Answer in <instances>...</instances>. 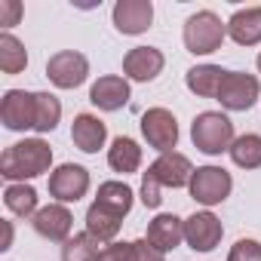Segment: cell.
Wrapping results in <instances>:
<instances>
[{"mask_svg":"<svg viewBox=\"0 0 261 261\" xmlns=\"http://www.w3.org/2000/svg\"><path fill=\"white\" fill-rule=\"evenodd\" d=\"M53 166V148L43 139H25L16 142L4 151L0 157V175L10 178V181H28L37 178L43 172H49Z\"/></svg>","mask_w":261,"mask_h":261,"instance_id":"obj_1","label":"cell"},{"mask_svg":"<svg viewBox=\"0 0 261 261\" xmlns=\"http://www.w3.org/2000/svg\"><path fill=\"white\" fill-rule=\"evenodd\" d=\"M191 142L197 151L209 154V157H218L224 151H230L233 145V123L227 114L221 111H203L194 117L191 123Z\"/></svg>","mask_w":261,"mask_h":261,"instance_id":"obj_2","label":"cell"},{"mask_svg":"<svg viewBox=\"0 0 261 261\" xmlns=\"http://www.w3.org/2000/svg\"><path fill=\"white\" fill-rule=\"evenodd\" d=\"M185 49L194 56H209L215 49H221L224 37H227V25L212 13V10H200L185 22Z\"/></svg>","mask_w":261,"mask_h":261,"instance_id":"obj_3","label":"cell"},{"mask_svg":"<svg viewBox=\"0 0 261 261\" xmlns=\"http://www.w3.org/2000/svg\"><path fill=\"white\" fill-rule=\"evenodd\" d=\"M191 197L203 206H218L230 197L233 191V178L227 169L221 166H197L194 175H191V185H188Z\"/></svg>","mask_w":261,"mask_h":261,"instance_id":"obj_4","label":"cell"},{"mask_svg":"<svg viewBox=\"0 0 261 261\" xmlns=\"http://www.w3.org/2000/svg\"><path fill=\"white\" fill-rule=\"evenodd\" d=\"M142 136H145V142H148L154 151H160V154L175 151V145H178V120H175V114L166 111V108H151V111H145V114H142Z\"/></svg>","mask_w":261,"mask_h":261,"instance_id":"obj_5","label":"cell"},{"mask_svg":"<svg viewBox=\"0 0 261 261\" xmlns=\"http://www.w3.org/2000/svg\"><path fill=\"white\" fill-rule=\"evenodd\" d=\"M258 95H261V83L255 74L246 71H227L218 89V101L224 111H249L258 101Z\"/></svg>","mask_w":261,"mask_h":261,"instance_id":"obj_6","label":"cell"},{"mask_svg":"<svg viewBox=\"0 0 261 261\" xmlns=\"http://www.w3.org/2000/svg\"><path fill=\"white\" fill-rule=\"evenodd\" d=\"M46 77L53 80V86L59 89H77L80 83H86L89 77V62L83 53L77 49H62L56 56H49L46 62Z\"/></svg>","mask_w":261,"mask_h":261,"instance_id":"obj_7","label":"cell"},{"mask_svg":"<svg viewBox=\"0 0 261 261\" xmlns=\"http://www.w3.org/2000/svg\"><path fill=\"white\" fill-rule=\"evenodd\" d=\"M89 191V169L80 163H62L56 172H49V197L56 203H77Z\"/></svg>","mask_w":261,"mask_h":261,"instance_id":"obj_8","label":"cell"},{"mask_svg":"<svg viewBox=\"0 0 261 261\" xmlns=\"http://www.w3.org/2000/svg\"><path fill=\"white\" fill-rule=\"evenodd\" d=\"M221 237H224V227L209 209L194 212L191 218H185V243L194 252H212L221 243Z\"/></svg>","mask_w":261,"mask_h":261,"instance_id":"obj_9","label":"cell"},{"mask_svg":"<svg viewBox=\"0 0 261 261\" xmlns=\"http://www.w3.org/2000/svg\"><path fill=\"white\" fill-rule=\"evenodd\" d=\"M0 120L10 133H25L34 129V92L25 89H7L0 101Z\"/></svg>","mask_w":261,"mask_h":261,"instance_id":"obj_10","label":"cell"},{"mask_svg":"<svg viewBox=\"0 0 261 261\" xmlns=\"http://www.w3.org/2000/svg\"><path fill=\"white\" fill-rule=\"evenodd\" d=\"M154 22V4L151 0H117L114 4V28L120 34H145Z\"/></svg>","mask_w":261,"mask_h":261,"instance_id":"obj_11","label":"cell"},{"mask_svg":"<svg viewBox=\"0 0 261 261\" xmlns=\"http://www.w3.org/2000/svg\"><path fill=\"white\" fill-rule=\"evenodd\" d=\"M31 224H34V230L43 240H49V243H68L71 240V227H74V215H71L68 206L49 203V206L37 209V215H34Z\"/></svg>","mask_w":261,"mask_h":261,"instance_id":"obj_12","label":"cell"},{"mask_svg":"<svg viewBox=\"0 0 261 261\" xmlns=\"http://www.w3.org/2000/svg\"><path fill=\"white\" fill-rule=\"evenodd\" d=\"M133 98V89H129V80L120 74H105L89 86V101L98 111H120L129 105Z\"/></svg>","mask_w":261,"mask_h":261,"instance_id":"obj_13","label":"cell"},{"mask_svg":"<svg viewBox=\"0 0 261 261\" xmlns=\"http://www.w3.org/2000/svg\"><path fill=\"white\" fill-rule=\"evenodd\" d=\"M166 65V56L157 46H136L123 56V74L136 83H151Z\"/></svg>","mask_w":261,"mask_h":261,"instance_id":"obj_14","label":"cell"},{"mask_svg":"<svg viewBox=\"0 0 261 261\" xmlns=\"http://www.w3.org/2000/svg\"><path fill=\"white\" fill-rule=\"evenodd\" d=\"M148 172H151L163 188H188V185H191V175H194V166H191V160H188L185 154L166 151V154H160V157L148 166Z\"/></svg>","mask_w":261,"mask_h":261,"instance_id":"obj_15","label":"cell"},{"mask_svg":"<svg viewBox=\"0 0 261 261\" xmlns=\"http://www.w3.org/2000/svg\"><path fill=\"white\" fill-rule=\"evenodd\" d=\"M71 139L83 154H98V148L108 142V126L95 114H77L71 123Z\"/></svg>","mask_w":261,"mask_h":261,"instance_id":"obj_16","label":"cell"},{"mask_svg":"<svg viewBox=\"0 0 261 261\" xmlns=\"http://www.w3.org/2000/svg\"><path fill=\"white\" fill-rule=\"evenodd\" d=\"M154 249H160V252H172V249H178V243L185 240V221L178 218V215H169V212H163V215H157L151 224H148V237H145Z\"/></svg>","mask_w":261,"mask_h":261,"instance_id":"obj_17","label":"cell"},{"mask_svg":"<svg viewBox=\"0 0 261 261\" xmlns=\"http://www.w3.org/2000/svg\"><path fill=\"white\" fill-rule=\"evenodd\" d=\"M227 34L240 46H258L261 43V7H246L237 10L227 19Z\"/></svg>","mask_w":261,"mask_h":261,"instance_id":"obj_18","label":"cell"},{"mask_svg":"<svg viewBox=\"0 0 261 261\" xmlns=\"http://www.w3.org/2000/svg\"><path fill=\"white\" fill-rule=\"evenodd\" d=\"M133 188L123 185V181H101L98 185V194H95V206H101L105 212L117 215V218H126L133 212Z\"/></svg>","mask_w":261,"mask_h":261,"instance_id":"obj_19","label":"cell"},{"mask_svg":"<svg viewBox=\"0 0 261 261\" xmlns=\"http://www.w3.org/2000/svg\"><path fill=\"white\" fill-rule=\"evenodd\" d=\"M108 166L114 172H123V175L139 172V166H142V148H139V142L129 139V136H117L111 142V148H108Z\"/></svg>","mask_w":261,"mask_h":261,"instance_id":"obj_20","label":"cell"},{"mask_svg":"<svg viewBox=\"0 0 261 261\" xmlns=\"http://www.w3.org/2000/svg\"><path fill=\"white\" fill-rule=\"evenodd\" d=\"M224 77H227V71L218 68V65H197L185 74V83L200 98H218V89H221Z\"/></svg>","mask_w":261,"mask_h":261,"instance_id":"obj_21","label":"cell"},{"mask_svg":"<svg viewBox=\"0 0 261 261\" xmlns=\"http://www.w3.org/2000/svg\"><path fill=\"white\" fill-rule=\"evenodd\" d=\"M4 206L16 218H31V215H37V191L25 181H13L4 191Z\"/></svg>","mask_w":261,"mask_h":261,"instance_id":"obj_22","label":"cell"},{"mask_svg":"<svg viewBox=\"0 0 261 261\" xmlns=\"http://www.w3.org/2000/svg\"><path fill=\"white\" fill-rule=\"evenodd\" d=\"M120 224H123V218L105 212V209L95 206V203L86 209V233H89L92 240H98V243H114L117 233H120Z\"/></svg>","mask_w":261,"mask_h":261,"instance_id":"obj_23","label":"cell"},{"mask_svg":"<svg viewBox=\"0 0 261 261\" xmlns=\"http://www.w3.org/2000/svg\"><path fill=\"white\" fill-rule=\"evenodd\" d=\"M62 120V101L53 92H34V133H53Z\"/></svg>","mask_w":261,"mask_h":261,"instance_id":"obj_24","label":"cell"},{"mask_svg":"<svg viewBox=\"0 0 261 261\" xmlns=\"http://www.w3.org/2000/svg\"><path fill=\"white\" fill-rule=\"evenodd\" d=\"M227 154H230L233 166H240V169H261V136L246 133V136L233 139Z\"/></svg>","mask_w":261,"mask_h":261,"instance_id":"obj_25","label":"cell"},{"mask_svg":"<svg viewBox=\"0 0 261 261\" xmlns=\"http://www.w3.org/2000/svg\"><path fill=\"white\" fill-rule=\"evenodd\" d=\"M28 68V53L25 43L19 37H13L10 31L0 34V71L4 74H19Z\"/></svg>","mask_w":261,"mask_h":261,"instance_id":"obj_26","label":"cell"},{"mask_svg":"<svg viewBox=\"0 0 261 261\" xmlns=\"http://www.w3.org/2000/svg\"><path fill=\"white\" fill-rule=\"evenodd\" d=\"M62 261H101L98 240H92L89 233H74L62 246Z\"/></svg>","mask_w":261,"mask_h":261,"instance_id":"obj_27","label":"cell"},{"mask_svg":"<svg viewBox=\"0 0 261 261\" xmlns=\"http://www.w3.org/2000/svg\"><path fill=\"white\" fill-rule=\"evenodd\" d=\"M227 261H261V243L258 240H237L227 252Z\"/></svg>","mask_w":261,"mask_h":261,"instance_id":"obj_28","label":"cell"},{"mask_svg":"<svg viewBox=\"0 0 261 261\" xmlns=\"http://www.w3.org/2000/svg\"><path fill=\"white\" fill-rule=\"evenodd\" d=\"M142 203H145L148 209H157V206L163 203V185H160L151 172L142 175Z\"/></svg>","mask_w":261,"mask_h":261,"instance_id":"obj_29","label":"cell"},{"mask_svg":"<svg viewBox=\"0 0 261 261\" xmlns=\"http://www.w3.org/2000/svg\"><path fill=\"white\" fill-rule=\"evenodd\" d=\"M101 261H133V243H108L101 249Z\"/></svg>","mask_w":261,"mask_h":261,"instance_id":"obj_30","label":"cell"},{"mask_svg":"<svg viewBox=\"0 0 261 261\" xmlns=\"http://www.w3.org/2000/svg\"><path fill=\"white\" fill-rule=\"evenodd\" d=\"M19 19H22V4L19 0H0V25L13 28V25H19Z\"/></svg>","mask_w":261,"mask_h":261,"instance_id":"obj_31","label":"cell"},{"mask_svg":"<svg viewBox=\"0 0 261 261\" xmlns=\"http://www.w3.org/2000/svg\"><path fill=\"white\" fill-rule=\"evenodd\" d=\"M133 261H166L160 249H154L148 240H136L133 243Z\"/></svg>","mask_w":261,"mask_h":261,"instance_id":"obj_32","label":"cell"},{"mask_svg":"<svg viewBox=\"0 0 261 261\" xmlns=\"http://www.w3.org/2000/svg\"><path fill=\"white\" fill-rule=\"evenodd\" d=\"M10 246H13V224H10V221H4V243H0V249L7 252Z\"/></svg>","mask_w":261,"mask_h":261,"instance_id":"obj_33","label":"cell"},{"mask_svg":"<svg viewBox=\"0 0 261 261\" xmlns=\"http://www.w3.org/2000/svg\"><path fill=\"white\" fill-rule=\"evenodd\" d=\"M258 71H261V53H258Z\"/></svg>","mask_w":261,"mask_h":261,"instance_id":"obj_34","label":"cell"}]
</instances>
